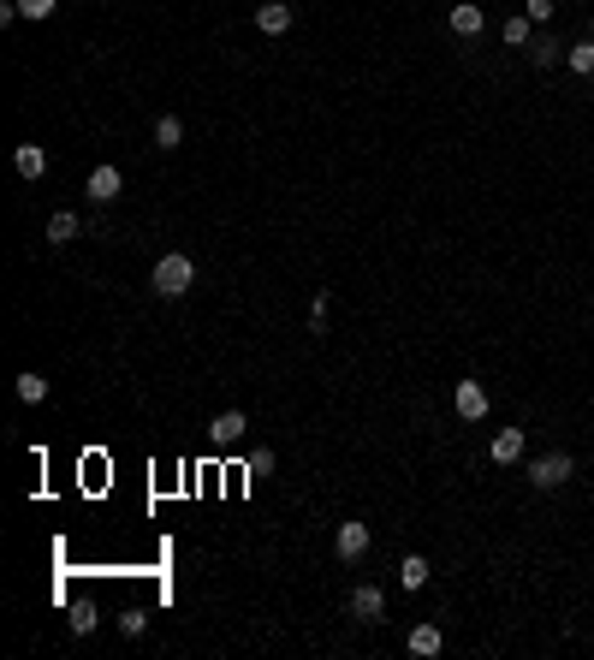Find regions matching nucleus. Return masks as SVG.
I'll list each match as a JSON object with an SVG mask.
<instances>
[{
    "label": "nucleus",
    "mask_w": 594,
    "mask_h": 660,
    "mask_svg": "<svg viewBox=\"0 0 594 660\" xmlns=\"http://www.w3.org/2000/svg\"><path fill=\"white\" fill-rule=\"evenodd\" d=\"M191 286H197V262L184 256V250H173V256L155 262V292L160 298H184Z\"/></svg>",
    "instance_id": "nucleus-1"
},
{
    "label": "nucleus",
    "mask_w": 594,
    "mask_h": 660,
    "mask_svg": "<svg viewBox=\"0 0 594 660\" xmlns=\"http://www.w3.org/2000/svg\"><path fill=\"white\" fill-rule=\"evenodd\" d=\"M571 476H576L571 452H541V459L529 464V482H535V488H565Z\"/></svg>",
    "instance_id": "nucleus-2"
},
{
    "label": "nucleus",
    "mask_w": 594,
    "mask_h": 660,
    "mask_svg": "<svg viewBox=\"0 0 594 660\" xmlns=\"http://www.w3.org/2000/svg\"><path fill=\"white\" fill-rule=\"evenodd\" d=\"M452 405H457V417H464V422H481V417H488V405H494V399H488V387H481V381H457Z\"/></svg>",
    "instance_id": "nucleus-3"
},
{
    "label": "nucleus",
    "mask_w": 594,
    "mask_h": 660,
    "mask_svg": "<svg viewBox=\"0 0 594 660\" xmlns=\"http://www.w3.org/2000/svg\"><path fill=\"white\" fill-rule=\"evenodd\" d=\"M292 19H297L292 0H262V6H256V30H262V36H285Z\"/></svg>",
    "instance_id": "nucleus-4"
},
{
    "label": "nucleus",
    "mask_w": 594,
    "mask_h": 660,
    "mask_svg": "<svg viewBox=\"0 0 594 660\" xmlns=\"http://www.w3.org/2000/svg\"><path fill=\"white\" fill-rule=\"evenodd\" d=\"M333 554L339 560H363V554H369V523H339Z\"/></svg>",
    "instance_id": "nucleus-5"
},
{
    "label": "nucleus",
    "mask_w": 594,
    "mask_h": 660,
    "mask_svg": "<svg viewBox=\"0 0 594 660\" xmlns=\"http://www.w3.org/2000/svg\"><path fill=\"white\" fill-rule=\"evenodd\" d=\"M244 428H250V417H244V411H220V417L208 422V435H215L220 446H238V440H244Z\"/></svg>",
    "instance_id": "nucleus-6"
},
{
    "label": "nucleus",
    "mask_w": 594,
    "mask_h": 660,
    "mask_svg": "<svg viewBox=\"0 0 594 660\" xmlns=\"http://www.w3.org/2000/svg\"><path fill=\"white\" fill-rule=\"evenodd\" d=\"M12 167H19L24 179H42V173H48V149H42V143H19V149H12Z\"/></svg>",
    "instance_id": "nucleus-7"
},
{
    "label": "nucleus",
    "mask_w": 594,
    "mask_h": 660,
    "mask_svg": "<svg viewBox=\"0 0 594 660\" xmlns=\"http://www.w3.org/2000/svg\"><path fill=\"white\" fill-rule=\"evenodd\" d=\"M380 607H387V595H380L375 583H356V589H351V613H356V619H380Z\"/></svg>",
    "instance_id": "nucleus-8"
},
{
    "label": "nucleus",
    "mask_w": 594,
    "mask_h": 660,
    "mask_svg": "<svg viewBox=\"0 0 594 660\" xmlns=\"http://www.w3.org/2000/svg\"><path fill=\"white\" fill-rule=\"evenodd\" d=\"M481 24H488V19H481V6H475V0H457V6H452V30H457L464 42L481 36Z\"/></svg>",
    "instance_id": "nucleus-9"
},
{
    "label": "nucleus",
    "mask_w": 594,
    "mask_h": 660,
    "mask_svg": "<svg viewBox=\"0 0 594 660\" xmlns=\"http://www.w3.org/2000/svg\"><path fill=\"white\" fill-rule=\"evenodd\" d=\"M488 452H494V464H517L523 459V428H499Z\"/></svg>",
    "instance_id": "nucleus-10"
},
{
    "label": "nucleus",
    "mask_w": 594,
    "mask_h": 660,
    "mask_svg": "<svg viewBox=\"0 0 594 660\" xmlns=\"http://www.w3.org/2000/svg\"><path fill=\"white\" fill-rule=\"evenodd\" d=\"M119 191H125V179H119V167H96V173H90V197H96V202H113Z\"/></svg>",
    "instance_id": "nucleus-11"
},
{
    "label": "nucleus",
    "mask_w": 594,
    "mask_h": 660,
    "mask_svg": "<svg viewBox=\"0 0 594 660\" xmlns=\"http://www.w3.org/2000/svg\"><path fill=\"white\" fill-rule=\"evenodd\" d=\"M440 648H446V637H440V625H416V631H410V655L434 660Z\"/></svg>",
    "instance_id": "nucleus-12"
},
{
    "label": "nucleus",
    "mask_w": 594,
    "mask_h": 660,
    "mask_svg": "<svg viewBox=\"0 0 594 660\" xmlns=\"http://www.w3.org/2000/svg\"><path fill=\"white\" fill-rule=\"evenodd\" d=\"M72 239H78V215H72V208L48 215V244H72Z\"/></svg>",
    "instance_id": "nucleus-13"
},
{
    "label": "nucleus",
    "mask_w": 594,
    "mask_h": 660,
    "mask_svg": "<svg viewBox=\"0 0 594 660\" xmlns=\"http://www.w3.org/2000/svg\"><path fill=\"white\" fill-rule=\"evenodd\" d=\"M523 42H535V19L529 12H512L505 19V48H523Z\"/></svg>",
    "instance_id": "nucleus-14"
},
{
    "label": "nucleus",
    "mask_w": 594,
    "mask_h": 660,
    "mask_svg": "<svg viewBox=\"0 0 594 660\" xmlns=\"http://www.w3.org/2000/svg\"><path fill=\"white\" fill-rule=\"evenodd\" d=\"M184 143V125H178V114H160L155 120V149H178Z\"/></svg>",
    "instance_id": "nucleus-15"
},
{
    "label": "nucleus",
    "mask_w": 594,
    "mask_h": 660,
    "mask_svg": "<svg viewBox=\"0 0 594 660\" xmlns=\"http://www.w3.org/2000/svg\"><path fill=\"white\" fill-rule=\"evenodd\" d=\"M398 583H404V589H422V583H428V560H422V554H404V565H398Z\"/></svg>",
    "instance_id": "nucleus-16"
},
{
    "label": "nucleus",
    "mask_w": 594,
    "mask_h": 660,
    "mask_svg": "<svg viewBox=\"0 0 594 660\" xmlns=\"http://www.w3.org/2000/svg\"><path fill=\"white\" fill-rule=\"evenodd\" d=\"M19 399H24V405H42V399H48V381H42L36 369H24V375H19Z\"/></svg>",
    "instance_id": "nucleus-17"
},
{
    "label": "nucleus",
    "mask_w": 594,
    "mask_h": 660,
    "mask_svg": "<svg viewBox=\"0 0 594 660\" xmlns=\"http://www.w3.org/2000/svg\"><path fill=\"white\" fill-rule=\"evenodd\" d=\"M565 60H571V72H576V78H594V36H589V42H576V48L565 54Z\"/></svg>",
    "instance_id": "nucleus-18"
},
{
    "label": "nucleus",
    "mask_w": 594,
    "mask_h": 660,
    "mask_svg": "<svg viewBox=\"0 0 594 660\" xmlns=\"http://www.w3.org/2000/svg\"><path fill=\"white\" fill-rule=\"evenodd\" d=\"M529 60H535V66H553V60H559V42H547V36L529 42Z\"/></svg>",
    "instance_id": "nucleus-19"
},
{
    "label": "nucleus",
    "mask_w": 594,
    "mask_h": 660,
    "mask_svg": "<svg viewBox=\"0 0 594 660\" xmlns=\"http://www.w3.org/2000/svg\"><path fill=\"white\" fill-rule=\"evenodd\" d=\"M72 631H78V637H90V631H96V607H90V601L72 613Z\"/></svg>",
    "instance_id": "nucleus-20"
},
{
    "label": "nucleus",
    "mask_w": 594,
    "mask_h": 660,
    "mask_svg": "<svg viewBox=\"0 0 594 660\" xmlns=\"http://www.w3.org/2000/svg\"><path fill=\"white\" fill-rule=\"evenodd\" d=\"M327 310H333V298H327V292H321V298L309 303V327H316V334H321V327H327Z\"/></svg>",
    "instance_id": "nucleus-21"
},
{
    "label": "nucleus",
    "mask_w": 594,
    "mask_h": 660,
    "mask_svg": "<svg viewBox=\"0 0 594 660\" xmlns=\"http://www.w3.org/2000/svg\"><path fill=\"white\" fill-rule=\"evenodd\" d=\"M54 6H59V0H19V12H24V19H48Z\"/></svg>",
    "instance_id": "nucleus-22"
},
{
    "label": "nucleus",
    "mask_w": 594,
    "mask_h": 660,
    "mask_svg": "<svg viewBox=\"0 0 594 660\" xmlns=\"http://www.w3.org/2000/svg\"><path fill=\"white\" fill-rule=\"evenodd\" d=\"M119 631H125V637H143V631H149V613H125Z\"/></svg>",
    "instance_id": "nucleus-23"
},
{
    "label": "nucleus",
    "mask_w": 594,
    "mask_h": 660,
    "mask_svg": "<svg viewBox=\"0 0 594 660\" xmlns=\"http://www.w3.org/2000/svg\"><path fill=\"white\" fill-rule=\"evenodd\" d=\"M529 19H535V24H547V19H553V0H529Z\"/></svg>",
    "instance_id": "nucleus-24"
},
{
    "label": "nucleus",
    "mask_w": 594,
    "mask_h": 660,
    "mask_svg": "<svg viewBox=\"0 0 594 660\" xmlns=\"http://www.w3.org/2000/svg\"><path fill=\"white\" fill-rule=\"evenodd\" d=\"M589 36H594V19H589Z\"/></svg>",
    "instance_id": "nucleus-25"
}]
</instances>
